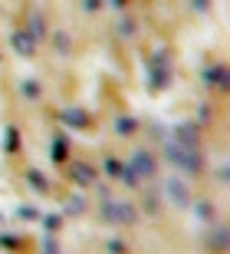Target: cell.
<instances>
[{
    "label": "cell",
    "mask_w": 230,
    "mask_h": 254,
    "mask_svg": "<svg viewBox=\"0 0 230 254\" xmlns=\"http://www.w3.org/2000/svg\"><path fill=\"white\" fill-rule=\"evenodd\" d=\"M20 93L27 96V99H37V96H40V86H37V79H23V86H20Z\"/></svg>",
    "instance_id": "obj_14"
},
{
    "label": "cell",
    "mask_w": 230,
    "mask_h": 254,
    "mask_svg": "<svg viewBox=\"0 0 230 254\" xmlns=\"http://www.w3.org/2000/svg\"><path fill=\"white\" fill-rule=\"evenodd\" d=\"M109 251H112V254H122V251H125V245H119V241H112V245H109Z\"/></svg>",
    "instance_id": "obj_27"
},
{
    "label": "cell",
    "mask_w": 230,
    "mask_h": 254,
    "mask_svg": "<svg viewBox=\"0 0 230 254\" xmlns=\"http://www.w3.org/2000/svg\"><path fill=\"white\" fill-rule=\"evenodd\" d=\"M129 169L135 172L138 179H151V175H155V155H148V152L138 149L135 155L129 159Z\"/></svg>",
    "instance_id": "obj_4"
},
{
    "label": "cell",
    "mask_w": 230,
    "mask_h": 254,
    "mask_svg": "<svg viewBox=\"0 0 230 254\" xmlns=\"http://www.w3.org/2000/svg\"><path fill=\"white\" fill-rule=\"evenodd\" d=\"M112 3H115V7H125V0H112Z\"/></svg>",
    "instance_id": "obj_29"
},
{
    "label": "cell",
    "mask_w": 230,
    "mask_h": 254,
    "mask_svg": "<svg viewBox=\"0 0 230 254\" xmlns=\"http://www.w3.org/2000/svg\"><path fill=\"white\" fill-rule=\"evenodd\" d=\"M56 47H59V50H69V37H66V33H56Z\"/></svg>",
    "instance_id": "obj_23"
},
{
    "label": "cell",
    "mask_w": 230,
    "mask_h": 254,
    "mask_svg": "<svg viewBox=\"0 0 230 254\" xmlns=\"http://www.w3.org/2000/svg\"><path fill=\"white\" fill-rule=\"evenodd\" d=\"M79 211H86V201L83 198H69V201H66V215H79Z\"/></svg>",
    "instance_id": "obj_15"
},
{
    "label": "cell",
    "mask_w": 230,
    "mask_h": 254,
    "mask_svg": "<svg viewBox=\"0 0 230 254\" xmlns=\"http://www.w3.org/2000/svg\"><path fill=\"white\" fill-rule=\"evenodd\" d=\"M43 225L49 228V231H56V228H59V218H49V215H46V218H43Z\"/></svg>",
    "instance_id": "obj_26"
},
{
    "label": "cell",
    "mask_w": 230,
    "mask_h": 254,
    "mask_svg": "<svg viewBox=\"0 0 230 254\" xmlns=\"http://www.w3.org/2000/svg\"><path fill=\"white\" fill-rule=\"evenodd\" d=\"M165 191H168V198H171V205H178V208H184L187 201H191V191H187V185H184V182H178V179H168Z\"/></svg>",
    "instance_id": "obj_5"
},
{
    "label": "cell",
    "mask_w": 230,
    "mask_h": 254,
    "mask_svg": "<svg viewBox=\"0 0 230 254\" xmlns=\"http://www.w3.org/2000/svg\"><path fill=\"white\" fill-rule=\"evenodd\" d=\"M119 179L125 182V185H129V189H138V182H141V179H138V175H135V172L129 169V165H122V172H119Z\"/></svg>",
    "instance_id": "obj_13"
},
{
    "label": "cell",
    "mask_w": 230,
    "mask_h": 254,
    "mask_svg": "<svg viewBox=\"0 0 230 254\" xmlns=\"http://www.w3.org/2000/svg\"><path fill=\"white\" fill-rule=\"evenodd\" d=\"M201 76H204V86H217V89H224V86H227V69H224L221 63H217V66H207Z\"/></svg>",
    "instance_id": "obj_6"
},
{
    "label": "cell",
    "mask_w": 230,
    "mask_h": 254,
    "mask_svg": "<svg viewBox=\"0 0 230 254\" xmlns=\"http://www.w3.org/2000/svg\"><path fill=\"white\" fill-rule=\"evenodd\" d=\"M0 248H17V238H10V235H3V238H0Z\"/></svg>",
    "instance_id": "obj_25"
},
{
    "label": "cell",
    "mask_w": 230,
    "mask_h": 254,
    "mask_svg": "<svg viewBox=\"0 0 230 254\" xmlns=\"http://www.w3.org/2000/svg\"><path fill=\"white\" fill-rule=\"evenodd\" d=\"M197 218H201V221H211L214 218V205H197Z\"/></svg>",
    "instance_id": "obj_19"
},
{
    "label": "cell",
    "mask_w": 230,
    "mask_h": 254,
    "mask_svg": "<svg viewBox=\"0 0 230 254\" xmlns=\"http://www.w3.org/2000/svg\"><path fill=\"white\" fill-rule=\"evenodd\" d=\"M102 165H105V172H109V175H119V172H122V162H119V159H112V155L102 162Z\"/></svg>",
    "instance_id": "obj_18"
},
{
    "label": "cell",
    "mask_w": 230,
    "mask_h": 254,
    "mask_svg": "<svg viewBox=\"0 0 230 254\" xmlns=\"http://www.w3.org/2000/svg\"><path fill=\"white\" fill-rule=\"evenodd\" d=\"M135 119H132V116H119V119H115V132H119V135H132V132H135Z\"/></svg>",
    "instance_id": "obj_12"
},
{
    "label": "cell",
    "mask_w": 230,
    "mask_h": 254,
    "mask_svg": "<svg viewBox=\"0 0 230 254\" xmlns=\"http://www.w3.org/2000/svg\"><path fill=\"white\" fill-rule=\"evenodd\" d=\"M17 215L23 218V221H37V218H40V211H37L33 205H20V208H17Z\"/></svg>",
    "instance_id": "obj_16"
},
{
    "label": "cell",
    "mask_w": 230,
    "mask_h": 254,
    "mask_svg": "<svg viewBox=\"0 0 230 254\" xmlns=\"http://www.w3.org/2000/svg\"><path fill=\"white\" fill-rule=\"evenodd\" d=\"M83 7H86V10H89V13H95V10H99V7H102V0H83Z\"/></svg>",
    "instance_id": "obj_24"
},
{
    "label": "cell",
    "mask_w": 230,
    "mask_h": 254,
    "mask_svg": "<svg viewBox=\"0 0 230 254\" xmlns=\"http://www.w3.org/2000/svg\"><path fill=\"white\" fill-rule=\"evenodd\" d=\"M63 123L66 126H73V129H86V126H89V116L83 113V109H76V106H69V109H63Z\"/></svg>",
    "instance_id": "obj_7"
},
{
    "label": "cell",
    "mask_w": 230,
    "mask_h": 254,
    "mask_svg": "<svg viewBox=\"0 0 230 254\" xmlns=\"http://www.w3.org/2000/svg\"><path fill=\"white\" fill-rule=\"evenodd\" d=\"M175 142H181V145H197V126H181Z\"/></svg>",
    "instance_id": "obj_9"
},
{
    "label": "cell",
    "mask_w": 230,
    "mask_h": 254,
    "mask_svg": "<svg viewBox=\"0 0 230 254\" xmlns=\"http://www.w3.org/2000/svg\"><path fill=\"white\" fill-rule=\"evenodd\" d=\"M27 33H30L33 40H43V37H46V23H43V17H40V13H33V17H30Z\"/></svg>",
    "instance_id": "obj_10"
},
{
    "label": "cell",
    "mask_w": 230,
    "mask_h": 254,
    "mask_svg": "<svg viewBox=\"0 0 230 254\" xmlns=\"http://www.w3.org/2000/svg\"><path fill=\"white\" fill-rule=\"evenodd\" d=\"M214 248H217V251H224V248H227V228H217V231H214V241H211Z\"/></svg>",
    "instance_id": "obj_17"
},
{
    "label": "cell",
    "mask_w": 230,
    "mask_h": 254,
    "mask_svg": "<svg viewBox=\"0 0 230 254\" xmlns=\"http://www.w3.org/2000/svg\"><path fill=\"white\" fill-rule=\"evenodd\" d=\"M165 155L181 172H201V152H197V145H181V142L171 139L165 145Z\"/></svg>",
    "instance_id": "obj_1"
},
{
    "label": "cell",
    "mask_w": 230,
    "mask_h": 254,
    "mask_svg": "<svg viewBox=\"0 0 230 254\" xmlns=\"http://www.w3.org/2000/svg\"><path fill=\"white\" fill-rule=\"evenodd\" d=\"M10 47H13V53H17V57H23V60H33V57H37V40L30 37L27 30H13V33H10Z\"/></svg>",
    "instance_id": "obj_3"
},
{
    "label": "cell",
    "mask_w": 230,
    "mask_h": 254,
    "mask_svg": "<svg viewBox=\"0 0 230 254\" xmlns=\"http://www.w3.org/2000/svg\"><path fill=\"white\" fill-rule=\"evenodd\" d=\"M73 179L79 182V185H95V172L89 169V165H86V162H73Z\"/></svg>",
    "instance_id": "obj_8"
},
{
    "label": "cell",
    "mask_w": 230,
    "mask_h": 254,
    "mask_svg": "<svg viewBox=\"0 0 230 254\" xmlns=\"http://www.w3.org/2000/svg\"><path fill=\"white\" fill-rule=\"evenodd\" d=\"M43 254H59V245H56V238H46V241H43Z\"/></svg>",
    "instance_id": "obj_20"
},
{
    "label": "cell",
    "mask_w": 230,
    "mask_h": 254,
    "mask_svg": "<svg viewBox=\"0 0 230 254\" xmlns=\"http://www.w3.org/2000/svg\"><path fill=\"white\" fill-rule=\"evenodd\" d=\"M207 7H211L207 0H194V10H201V13H204V10H207Z\"/></svg>",
    "instance_id": "obj_28"
},
{
    "label": "cell",
    "mask_w": 230,
    "mask_h": 254,
    "mask_svg": "<svg viewBox=\"0 0 230 254\" xmlns=\"http://www.w3.org/2000/svg\"><path fill=\"white\" fill-rule=\"evenodd\" d=\"M53 159H56V162L66 159V145H63V142H53Z\"/></svg>",
    "instance_id": "obj_21"
},
{
    "label": "cell",
    "mask_w": 230,
    "mask_h": 254,
    "mask_svg": "<svg viewBox=\"0 0 230 254\" xmlns=\"http://www.w3.org/2000/svg\"><path fill=\"white\" fill-rule=\"evenodd\" d=\"M27 182L33 185V191H40V195H46V191H49V182H46L37 169H30V172H27Z\"/></svg>",
    "instance_id": "obj_11"
},
{
    "label": "cell",
    "mask_w": 230,
    "mask_h": 254,
    "mask_svg": "<svg viewBox=\"0 0 230 254\" xmlns=\"http://www.w3.org/2000/svg\"><path fill=\"white\" fill-rule=\"evenodd\" d=\"M138 218V211L129 201H115V198H102V221H112V225H132Z\"/></svg>",
    "instance_id": "obj_2"
},
{
    "label": "cell",
    "mask_w": 230,
    "mask_h": 254,
    "mask_svg": "<svg viewBox=\"0 0 230 254\" xmlns=\"http://www.w3.org/2000/svg\"><path fill=\"white\" fill-rule=\"evenodd\" d=\"M119 33H122V37H132V33H135V23H132V20H122Z\"/></svg>",
    "instance_id": "obj_22"
}]
</instances>
